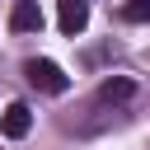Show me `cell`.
Listing matches in <instances>:
<instances>
[{"instance_id": "cell-1", "label": "cell", "mask_w": 150, "mask_h": 150, "mask_svg": "<svg viewBox=\"0 0 150 150\" xmlns=\"http://www.w3.org/2000/svg\"><path fill=\"white\" fill-rule=\"evenodd\" d=\"M23 75H28V84H38L42 94H66V89H70V75H66L56 61H47V56L23 61Z\"/></svg>"}, {"instance_id": "cell-2", "label": "cell", "mask_w": 150, "mask_h": 150, "mask_svg": "<svg viewBox=\"0 0 150 150\" xmlns=\"http://www.w3.org/2000/svg\"><path fill=\"white\" fill-rule=\"evenodd\" d=\"M56 23H61V33H66V38L84 33V23H89V0H61Z\"/></svg>"}, {"instance_id": "cell-3", "label": "cell", "mask_w": 150, "mask_h": 150, "mask_svg": "<svg viewBox=\"0 0 150 150\" xmlns=\"http://www.w3.org/2000/svg\"><path fill=\"white\" fill-rule=\"evenodd\" d=\"M9 28H14V33H38V28H42L38 0H14V5H9Z\"/></svg>"}, {"instance_id": "cell-4", "label": "cell", "mask_w": 150, "mask_h": 150, "mask_svg": "<svg viewBox=\"0 0 150 150\" xmlns=\"http://www.w3.org/2000/svg\"><path fill=\"white\" fill-rule=\"evenodd\" d=\"M28 127H33L28 103H9V108H5V117H0V131H5L9 141H19V136H28Z\"/></svg>"}, {"instance_id": "cell-5", "label": "cell", "mask_w": 150, "mask_h": 150, "mask_svg": "<svg viewBox=\"0 0 150 150\" xmlns=\"http://www.w3.org/2000/svg\"><path fill=\"white\" fill-rule=\"evenodd\" d=\"M131 94H136V84H131L127 75H108V80L98 84V98H103V103H127Z\"/></svg>"}, {"instance_id": "cell-6", "label": "cell", "mask_w": 150, "mask_h": 150, "mask_svg": "<svg viewBox=\"0 0 150 150\" xmlns=\"http://www.w3.org/2000/svg\"><path fill=\"white\" fill-rule=\"evenodd\" d=\"M117 14H122L127 23H150V0H127Z\"/></svg>"}]
</instances>
